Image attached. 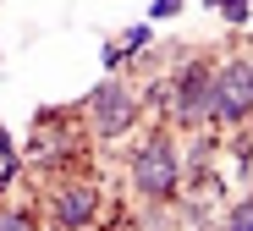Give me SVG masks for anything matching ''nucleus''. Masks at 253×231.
I'll return each mask as SVG.
<instances>
[{
	"label": "nucleus",
	"instance_id": "1",
	"mask_svg": "<svg viewBox=\"0 0 253 231\" xmlns=\"http://www.w3.org/2000/svg\"><path fill=\"white\" fill-rule=\"evenodd\" d=\"M160 99L171 105V116H176V127H187V132H204V127H215V66L209 61H182L176 72H171V83L160 88Z\"/></svg>",
	"mask_w": 253,
	"mask_h": 231
},
{
	"label": "nucleus",
	"instance_id": "2",
	"mask_svg": "<svg viewBox=\"0 0 253 231\" xmlns=\"http://www.w3.org/2000/svg\"><path fill=\"white\" fill-rule=\"evenodd\" d=\"M132 187L149 204H171L182 193V149L171 143V132H149L132 154Z\"/></svg>",
	"mask_w": 253,
	"mask_h": 231
},
{
	"label": "nucleus",
	"instance_id": "3",
	"mask_svg": "<svg viewBox=\"0 0 253 231\" xmlns=\"http://www.w3.org/2000/svg\"><path fill=\"white\" fill-rule=\"evenodd\" d=\"M83 110H88V127H94L99 138H121V132H132V121H138L143 105H138V94H132L121 77H105L94 94H88Z\"/></svg>",
	"mask_w": 253,
	"mask_h": 231
},
{
	"label": "nucleus",
	"instance_id": "4",
	"mask_svg": "<svg viewBox=\"0 0 253 231\" xmlns=\"http://www.w3.org/2000/svg\"><path fill=\"white\" fill-rule=\"evenodd\" d=\"M253 116V61L237 55L215 66V127H242Z\"/></svg>",
	"mask_w": 253,
	"mask_h": 231
},
{
	"label": "nucleus",
	"instance_id": "5",
	"mask_svg": "<svg viewBox=\"0 0 253 231\" xmlns=\"http://www.w3.org/2000/svg\"><path fill=\"white\" fill-rule=\"evenodd\" d=\"M55 231H94L99 226V187L94 182H61L44 204Z\"/></svg>",
	"mask_w": 253,
	"mask_h": 231
},
{
	"label": "nucleus",
	"instance_id": "6",
	"mask_svg": "<svg viewBox=\"0 0 253 231\" xmlns=\"http://www.w3.org/2000/svg\"><path fill=\"white\" fill-rule=\"evenodd\" d=\"M149 39H154V22H132V28L121 33V44H105V66H116V61H126V55L149 50Z\"/></svg>",
	"mask_w": 253,
	"mask_h": 231
},
{
	"label": "nucleus",
	"instance_id": "7",
	"mask_svg": "<svg viewBox=\"0 0 253 231\" xmlns=\"http://www.w3.org/2000/svg\"><path fill=\"white\" fill-rule=\"evenodd\" d=\"M17 171H22V160H17V143H11V132L0 127V193L17 182Z\"/></svg>",
	"mask_w": 253,
	"mask_h": 231
},
{
	"label": "nucleus",
	"instance_id": "8",
	"mask_svg": "<svg viewBox=\"0 0 253 231\" xmlns=\"http://www.w3.org/2000/svg\"><path fill=\"white\" fill-rule=\"evenodd\" d=\"M0 231H39V215L22 204H0Z\"/></svg>",
	"mask_w": 253,
	"mask_h": 231
},
{
	"label": "nucleus",
	"instance_id": "9",
	"mask_svg": "<svg viewBox=\"0 0 253 231\" xmlns=\"http://www.w3.org/2000/svg\"><path fill=\"white\" fill-rule=\"evenodd\" d=\"M220 231H253V193H248L242 204H231V215H226Z\"/></svg>",
	"mask_w": 253,
	"mask_h": 231
},
{
	"label": "nucleus",
	"instance_id": "10",
	"mask_svg": "<svg viewBox=\"0 0 253 231\" xmlns=\"http://www.w3.org/2000/svg\"><path fill=\"white\" fill-rule=\"evenodd\" d=\"M215 11H226V22H248L253 11H248V0H209Z\"/></svg>",
	"mask_w": 253,
	"mask_h": 231
},
{
	"label": "nucleus",
	"instance_id": "11",
	"mask_svg": "<svg viewBox=\"0 0 253 231\" xmlns=\"http://www.w3.org/2000/svg\"><path fill=\"white\" fill-rule=\"evenodd\" d=\"M176 11H182V0H154V6H149L154 22H160V17H176Z\"/></svg>",
	"mask_w": 253,
	"mask_h": 231
}]
</instances>
